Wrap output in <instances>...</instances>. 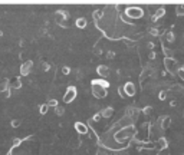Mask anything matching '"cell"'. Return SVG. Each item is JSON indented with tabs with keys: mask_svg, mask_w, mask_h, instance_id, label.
<instances>
[{
	"mask_svg": "<svg viewBox=\"0 0 184 155\" xmlns=\"http://www.w3.org/2000/svg\"><path fill=\"white\" fill-rule=\"evenodd\" d=\"M134 126L132 125H129V126H125V128H122L121 131H118L117 134H115V141L117 142H125L127 139H129L132 135H134Z\"/></svg>",
	"mask_w": 184,
	"mask_h": 155,
	"instance_id": "2",
	"label": "cell"
},
{
	"mask_svg": "<svg viewBox=\"0 0 184 155\" xmlns=\"http://www.w3.org/2000/svg\"><path fill=\"white\" fill-rule=\"evenodd\" d=\"M48 109H49V106L45 104V105H40V108H39V111H40V114L42 115H45L46 112H48Z\"/></svg>",
	"mask_w": 184,
	"mask_h": 155,
	"instance_id": "17",
	"label": "cell"
},
{
	"mask_svg": "<svg viewBox=\"0 0 184 155\" xmlns=\"http://www.w3.org/2000/svg\"><path fill=\"white\" fill-rule=\"evenodd\" d=\"M20 139H13V147H17V145H20Z\"/></svg>",
	"mask_w": 184,
	"mask_h": 155,
	"instance_id": "25",
	"label": "cell"
},
{
	"mask_svg": "<svg viewBox=\"0 0 184 155\" xmlns=\"http://www.w3.org/2000/svg\"><path fill=\"white\" fill-rule=\"evenodd\" d=\"M167 40H168V42H174V35H173V33H168Z\"/></svg>",
	"mask_w": 184,
	"mask_h": 155,
	"instance_id": "23",
	"label": "cell"
},
{
	"mask_svg": "<svg viewBox=\"0 0 184 155\" xmlns=\"http://www.w3.org/2000/svg\"><path fill=\"white\" fill-rule=\"evenodd\" d=\"M19 125H20V121H17V119H13V122H12V126H13V128H17Z\"/></svg>",
	"mask_w": 184,
	"mask_h": 155,
	"instance_id": "22",
	"label": "cell"
},
{
	"mask_svg": "<svg viewBox=\"0 0 184 155\" xmlns=\"http://www.w3.org/2000/svg\"><path fill=\"white\" fill-rule=\"evenodd\" d=\"M64 108H61V106H56V114L58 115H64Z\"/></svg>",
	"mask_w": 184,
	"mask_h": 155,
	"instance_id": "21",
	"label": "cell"
},
{
	"mask_svg": "<svg viewBox=\"0 0 184 155\" xmlns=\"http://www.w3.org/2000/svg\"><path fill=\"white\" fill-rule=\"evenodd\" d=\"M164 66H166V69L168 71V73L177 75V72H178L177 60L173 59V57H166V59H164Z\"/></svg>",
	"mask_w": 184,
	"mask_h": 155,
	"instance_id": "3",
	"label": "cell"
},
{
	"mask_svg": "<svg viewBox=\"0 0 184 155\" xmlns=\"http://www.w3.org/2000/svg\"><path fill=\"white\" fill-rule=\"evenodd\" d=\"M7 155H12V154H7Z\"/></svg>",
	"mask_w": 184,
	"mask_h": 155,
	"instance_id": "30",
	"label": "cell"
},
{
	"mask_svg": "<svg viewBox=\"0 0 184 155\" xmlns=\"http://www.w3.org/2000/svg\"><path fill=\"white\" fill-rule=\"evenodd\" d=\"M122 88H124V92H125L127 98H128V96H134V95H135V86H134V83H132V82H127Z\"/></svg>",
	"mask_w": 184,
	"mask_h": 155,
	"instance_id": "6",
	"label": "cell"
},
{
	"mask_svg": "<svg viewBox=\"0 0 184 155\" xmlns=\"http://www.w3.org/2000/svg\"><path fill=\"white\" fill-rule=\"evenodd\" d=\"M181 71H183V72H184V66H183V68H181Z\"/></svg>",
	"mask_w": 184,
	"mask_h": 155,
	"instance_id": "29",
	"label": "cell"
},
{
	"mask_svg": "<svg viewBox=\"0 0 184 155\" xmlns=\"http://www.w3.org/2000/svg\"><path fill=\"white\" fill-rule=\"evenodd\" d=\"M164 15H166V10H164L163 7H160L157 12H155V15H154V17H152V20H158V19H160V17H163Z\"/></svg>",
	"mask_w": 184,
	"mask_h": 155,
	"instance_id": "15",
	"label": "cell"
},
{
	"mask_svg": "<svg viewBox=\"0 0 184 155\" xmlns=\"http://www.w3.org/2000/svg\"><path fill=\"white\" fill-rule=\"evenodd\" d=\"M75 129H76V132H79V134H82V135L88 134V126H86L85 123H82V122L75 123Z\"/></svg>",
	"mask_w": 184,
	"mask_h": 155,
	"instance_id": "10",
	"label": "cell"
},
{
	"mask_svg": "<svg viewBox=\"0 0 184 155\" xmlns=\"http://www.w3.org/2000/svg\"><path fill=\"white\" fill-rule=\"evenodd\" d=\"M96 73L99 75L101 78H106V76L109 75V69H108V66L99 65L98 68H96Z\"/></svg>",
	"mask_w": 184,
	"mask_h": 155,
	"instance_id": "7",
	"label": "cell"
},
{
	"mask_svg": "<svg viewBox=\"0 0 184 155\" xmlns=\"http://www.w3.org/2000/svg\"><path fill=\"white\" fill-rule=\"evenodd\" d=\"M91 85H92V93H94V96L98 99H102L106 96V93H108V86H109V83L104 79H95V81L91 82Z\"/></svg>",
	"mask_w": 184,
	"mask_h": 155,
	"instance_id": "1",
	"label": "cell"
},
{
	"mask_svg": "<svg viewBox=\"0 0 184 155\" xmlns=\"http://www.w3.org/2000/svg\"><path fill=\"white\" fill-rule=\"evenodd\" d=\"M75 98H76V88H75V86H69V88L66 89V92H65L64 102L65 104H71Z\"/></svg>",
	"mask_w": 184,
	"mask_h": 155,
	"instance_id": "5",
	"label": "cell"
},
{
	"mask_svg": "<svg viewBox=\"0 0 184 155\" xmlns=\"http://www.w3.org/2000/svg\"><path fill=\"white\" fill-rule=\"evenodd\" d=\"M66 13L65 12H56V22L61 26H65V22H66Z\"/></svg>",
	"mask_w": 184,
	"mask_h": 155,
	"instance_id": "9",
	"label": "cell"
},
{
	"mask_svg": "<svg viewBox=\"0 0 184 155\" xmlns=\"http://www.w3.org/2000/svg\"><path fill=\"white\" fill-rule=\"evenodd\" d=\"M9 88V82L7 81H3L0 82V92H4V90Z\"/></svg>",
	"mask_w": 184,
	"mask_h": 155,
	"instance_id": "16",
	"label": "cell"
},
{
	"mask_svg": "<svg viewBox=\"0 0 184 155\" xmlns=\"http://www.w3.org/2000/svg\"><path fill=\"white\" fill-rule=\"evenodd\" d=\"M166 96H167V93H166V92H160V95H158V98H160L161 101H164V99H166Z\"/></svg>",
	"mask_w": 184,
	"mask_h": 155,
	"instance_id": "24",
	"label": "cell"
},
{
	"mask_svg": "<svg viewBox=\"0 0 184 155\" xmlns=\"http://www.w3.org/2000/svg\"><path fill=\"white\" fill-rule=\"evenodd\" d=\"M76 27H79V29H85V27H86V19H85V17H79V19H76Z\"/></svg>",
	"mask_w": 184,
	"mask_h": 155,
	"instance_id": "13",
	"label": "cell"
},
{
	"mask_svg": "<svg viewBox=\"0 0 184 155\" xmlns=\"http://www.w3.org/2000/svg\"><path fill=\"white\" fill-rule=\"evenodd\" d=\"M125 15L129 17V19H141L144 16V10L141 7H135V6H131L125 10Z\"/></svg>",
	"mask_w": 184,
	"mask_h": 155,
	"instance_id": "4",
	"label": "cell"
},
{
	"mask_svg": "<svg viewBox=\"0 0 184 155\" xmlns=\"http://www.w3.org/2000/svg\"><path fill=\"white\" fill-rule=\"evenodd\" d=\"M62 72H64L65 75H68V73H69V68H64V69H62Z\"/></svg>",
	"mask_w": 184,
	"mask_h": 155,
	"instance_id": "28",
	"label": "cell"
},
{
	"mask_svg": "<svg viewBox=\"0 0 184 155\" xmlns=\"http://www.w3.org/2000/svg\"><path fill=\"white\" fill-rule=\"evenodd\" d=\"M9 86L10 88H13V89H19L20 86H22V82L19 78H13V79H10L9 81Z\"/></svg>",
	"mask_w": 184,
	"mask_h": 155,
	"instance_id": "11",
	"label": "cell"
},
{
	"mask_svg": "<svg viewBox=\"0 0 184 155\" xmlns=\"http://www.w3.org/2000/svg\"><path fill=\"white\" fill-rule=\"evenodd\" d=\"M151 112H152V108H151V106H145V108H144V114L145 115H150Z\"/></svg>",
	"mask_w": 184,
	"mask_h": 155,
	"instance_id": "20",
	"label": "cell"
},
{
	"mask_svg": "<svg viewBox=\"0 0 184 155\" xmlns=\"http://www.w3.org/2000/svg\"><path fill=\"white\" fill-rule=\"evenodd\" d=\"M32 66H33V62H32V60H27V62H24L23 65H22V68H20V73H22V75H27L29 72H30Z\"/></svg>",
	"mask_w": 184,
	"mask_h": 155,
	"instance_id": "8",
	"label": "cell"
},
{
	"mask_svg": "<svg viewBox=\"0 0 184 155\" xmlns=\"http://www.w3.org/2000/svg\"><path fill=\"white\" fill-rule=\"evenodd\" d=\"M112 115H114V109L111 106H108V108H105V109L101 111V116H104V118H111Z\"/></svg>",
	"mask_w": 184,
	"mask_h": 155,
	"instance_id": "12",
	"label": "cell"
},
{
	"mask_svg": "<svg viewBox=\"0 0 184 155\" xmlns=\"http://www.w3.org/2000/svg\"><path fill=\"white\" fill-rule=\"evenodd\" d=\"M151 35L157 36V35H158V30H157V29H151Z\"/></svg>",
	"mask_w": 184,
	"mask_h": 155,
	"instance_id": "27",
	"label": "cell"
},
{
	"mask_svg": "<svg viewBox=\"0 0 184 155\" xmlns=\"http://www.w3.org/2000/svg\"><path fill=\"white\" fill-rule=\"evenodd\" d=\"M157 147L160 148V149H166L168 147V142L166 138H158V142H157Z\"/></svg>",
	"mask_w": 184,
	"mask_h": 155,
	"instance_id": "14",
	"label": "cell"
},
{
	"mask_svg": "<svg viewBox=\"0 0 184 155\" xmlns=\"http://www.w3.org/2000/svg\"><path fill=\"white\" fill-rule=\"evenodd\" d=\"M46 105H48V106H55V108H56V106H58V101H56V99H50Z\"/></svg>",
	"mask_w": 184,
	"mask_h": 155,
	"instance_id": "18",
	"label": "cell"
},
{
	"mask_svg": "<svg viewBox=\"0 0 184 155\" xmlns=\"http://www.w3.org/2000/svg\"><path fill=\"white\" fill-rule=\"evenodd\" d=\"M177 75H180V78H181V79H183V81H184V72H183V71H181V69H178V72H177Z\"/></svg>",
	"mask_w": 184,
	"mask_h": 155,
	"instance_id": "26",
	"label": "cell"
},
{
	"mask_svg": "<svg viewBox=\"0 0 184 155\" xmlns=\"http://www.w3.org/2000/svg\"><path fill=\"white\" fill-rule=\"evenodd\" d=\"M118 93L121 95V98H127V95H125V92H124V88H122V86L118 88Z\"/></svg>",
	"mask_w": 184,
	"mask_h": 155,
	"instance_id": "19",
	"label": "cell"
}]
</instances>
